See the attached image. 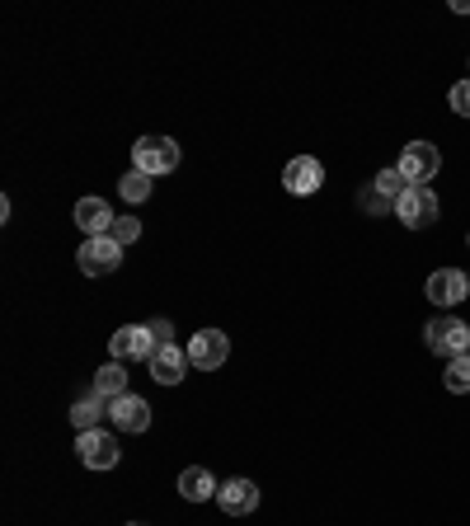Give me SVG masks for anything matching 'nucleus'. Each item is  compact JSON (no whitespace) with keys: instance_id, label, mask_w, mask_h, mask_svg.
Wrapping results in <instances>:
<instances>
[{"instance_id":"1","label":"nucleus","mask_w":470,"mask_h":526,"mask_svg":"<svg viewBox=\"0 0 470 526\" xmlns=\"http://www.w3.org/2000/svg\"><path fill=\"white\" fill-rule=\"evenodd\" d=\"M395 170L405 174V184L409 188H423V184H433L442 170V151L433 146V141H409L405 151H400V165Z\"/></svg>"},{"instance_id":"2","label":"nucleus","mask_w":470,"mask_h":526,"mask_svg":"<svg viewBox=\"0 0 470 526\" xmlns=\"http://www.w3.org/2000/svg\"><path fill=\"white\" fill-rule=\"evenodd\" d=\"M423 339H428V353L447 357V362H452V357H461V353H470V325H461V320H452V315L428 320Z\"/></svg>"},{"instance_id":"3","label":"nucleus","mask_w":470,"mask_h":526,"mask_svg":"<svg viewBox=\"0 0 470 526\" xmlns=\"http://www.w3.org/2000/svg\"><path fill=\"white\" fill-rule=\"evenodd\" d=\"M179 141H170V137H141L137 146H132V160H137V170L141 174H170V170H179Z\"/></svg>"},{"instance_id":"4","label":"nucleus","mask_w":470,"mask_h":526,"mask_svg":"<svg viewBox=\"0 0 470 526\" xmlns=\"http://www.w3.org/2000/svg\"><path fill=\"white\" fill-rule=\"evenodd\" d=\"M76 263H80V273H90V278H109V273H118V263H123V245L113 235H94V240L80 245Z\"/></svg>"},{"instance_id":"5","label":"nucleus","mask_w":470,"mask_h":526,"mask_svg":"<svg viewBox=\"0 0 470 526\" xmlns=\"http://www.w3.org/2000/svg\"><path fill=\"white\" fill-rule=\"evenodd\" d=\"M395 217H400V226H409V231L433 226V221H438V193H433V188H405L400 202H395Z\"/></svg>"},{"instance_id":"6","label":"nucleus","mask_w":470,"mask_h":526,"mask_svg":"<svg viewBox=\"0 0 470 526\" xmlns=\"http://www.w3.org/2000/svg\"><path fill=\"white\" fill-rule=\"evenodd\" d=\"M282 188L292 193V198H311L325 188V165L315 160V155H297V160H287V170H282Z\"/></svg>"},{"instance_id":"7","label":"nucleus","mask_w":470,"mask_h":526,"mask_svg":"<svg viewBox=\"0 0 470 526\" xmlns=\"http://www.w3.org/2000/svg\"><path fill=\"white\" fill-rule=\"evenodd\" d=\"M184 353H188V362H193V367H203V372H217L221 362L231 357V339H226L221 329H198V334L188 339Z\"/></svg>"},{"instance_id":"8","label":"nucleus","mask_w":470,"mask_h":526,"mask_svg":"<svg viewBox=\"0 0 470 526\" xmlns=\"http://www.w3.org/2000/svg\"><path fill=\"white\" fill-rule=\"evenodd\" d=\"M76 451H80V461L90 465V470H113V465L123 461V451H118V437L104 433V428H94V433H80V437H76Z\"/></svg>"},{"instance_id":"9","label":"nucleus","mask_w":470,"mask_h":526,"mask_svg":"<svg viewBox=\"0 0 470 526\" xmlns=\"http://www.w3.org/2000/svg\"><path fill=\"white\" fill-rule=\"evenodd\" d=\"M156 334H151V325H123L118 334L109 339V353H113V362H127V357H156Z\"/></svg>"},{"instance_id":"10","label":"nucleus","mask_w":470,"mask_h":526,"mask_svg":"<svg viewBox=\"0 0 470 526\" xmlns=\"http://www.w3.org/2000/svg\"><path fill=\"white\" fill-rule=\"evenodd\" d=\"M109 418H113V428H118V433H146V428H151V404L127 390L123 400L109 404Z\"/></svg>"},{"instance_id":"11","label":"nucleus","mask_w":470,"mask_h":526,"mask_svg":"<svg viewBox=\"0 0 470 526\" xmlns=\"http://www.w3.org/2000/svg\"><path fill=\"white\" fill-rule=\"evenodd\" d=\"M217 503L226 517H250L259 508V489H254V480H226L217 489Z\"/></svg>"},{"instance_id":"12","label":"nucleus","mask_w":470,"mask_h":526,"mask_svg":"<svg viewBox=\"0 0 470 526\" xmlns=\"http://www.w3.org/2000/svg\"><path fill=\"white\" fill-rule=\"evenodd\" d=\"M146 367H151V376H156L160 386H179L193 362H188V353H179V343H165V348H156V357Z\"/></svg>"},{"instance_id":"13","label":"nucleus","mask_w":470,"mask_h":526,"mask_svg":"<svg viewBox=\"0 0 470 526\" xmlns=\"http://www.w3.org/2000/svg\"><path fill=\"white\" fill-rule=\"evenodd\" d=\"M113 221H118V217H113V207L104 198H80L76 202V226L90 235V240H94V235H109Z\"/></svg>"},{"instance_id":"14","label":"nucleus","mask_w":470,"mask_h":526,"mask_svg":"<svg viewBox=\"0 0 470 526\" xmlns=\"http://www.w3.org/2000/svg\"><path fill=\"white\" fill-rule=\"evenodd\" d=\"M466 292H470V282L456 268H438L428 278V301H438V306H456V301H466Z\"/></svg>"},{"instance_id":"15","label":"nucleus","mask_w":470,"mask_h":526,"mask_svg":"<svg viewBox=\"0 0 470 526\" xmlns=\"http://www.w3.org/2000/svg\"><path fill=\"white\" fill-rule=\"evenodd\" d=\"M217 489L221 484L207 475L203 465H188L184 475H179V494H184L188 503H207V498H217Z\"/></svg>"},{"instance_id":"16","label":"nucleus","mask_w":470,"mask_h":526,"mask_svg":"<svg viewBox=\"0 0 470 526\" xmlns=\"http://www.w3.org/2000/svg\"><path fill=\"white\" fill-rule=\"evenodd\" d=\"M94 395L99 400H123L127 395V372H123V362H109V367H99L94 372Z\"/></svg>"},{"instance_id":"17","label":"nucleus","mask_w":470,"mask_h":526,"mask_svg":"<svg viewBox=\"0 0 470 526\" xmlns=\"http://www.w3.org/2000/svg\"><path fill=\"white\" fill-rule=\"evenodd\" d=\"M109 414V400H99V395H85V400L71 404V423H76V433H94L99 428V418Z\"/></svg>"},{"instance_id":"18","label":"nucleus","mask_w":470,"mask_h":526,"mask_svg":"<svg viewBox=\"0 0 470 526\" xmlns=\"http://www.w3.org/2000/svg\"><path fill=\"white\" fill-rule=\"evenodd\" d=\"M442 381H447V390H452V395H466V390H470V353L452 357V362H447V376H442Z\"/></svg>"},{"instance_id":"19","label":"nucleus","mask_w":470,"mask_h":526,"mask_svg":"<svg viewBox=\"0 0 470 526\" xmlns=\"http://www.w3.org/2000/svg\"><path fill=\"white\" fill-rule=\"evenodd\" d=\"M118 193H123L127 202H146V198H151V174H141V170L123 174V184H118Z\"/></svg>"},{"instance_id":"20","label":"nucleus","mask_w":470,"mask_h":526,"mask_svg":"<svg viewBox=\"0 0 470 526\" xmlns=\"http://www.w3.org/2000/svg\"><path fill=\"white\" fill-rule=\"evenodd\" d=\"M372 188H376V193H381V198H391V202H400V193H405V174H400V170H381V174H376V179H372Z\"/></svg>"},{"instance_id":"21","label":"nucleus","mask_w":470,"mask_h":526,"mask_svg":"<svg viewBox=\"0 0 470 526\" xmlns=\"http://www.w3.org/2000/svg\"><path fill=\"white\" fill-rule=\"evenodd\" d=\"M358 207H362V212H372V217H381V212H395V202L381 198L376 188H362V193H358Z\"/></svg>"},{"instance_id":"22","label":"nucleus","mask_w":470,"mask_h":526,"mask_svg":"<svg viewBox=\"0 0 470 526\" xmlns=\"http://www.w3.org/2000/svg\"><path fill=\"white\" fill-rule=\"evenodd\" d=\"M109 235L127 249V245H132V240L141 235V221H137V217H118V221H113V231H109Z\"/></svg>"},{"instance_id":"23","label":"nucleus","mask_w":470,"mask_h":526,"mask_svg":"<svg viewBox=\"0 0 470 526\" xmlns=\"http://www.w3.org/2000/svg\"><path fill=\"white\" fill-rule=\"evenodd\" d=\"M452 109L461 113V118H470V80H456L452 85Z\"/></svg>"},{"instance_id":"24","label":"nucleus","mask_w":470,"mask_h":526,"mask_svg":"<svg viewBox=\"0 0 470 526\" xmlns=\"http://www.w3.org/2000/svg\"><path fill=\"white\" fill-rule=\"evenodd\" d=\"M151 334H156V343L165 348V343L174 339V325H170V320H151Z\"/></svg>"},{"instance_id":"25","label":"nucleus","mask_w":470,"mask_h":526,"mask_svg":"<svg viewBox=\"0 0 470 526\" xmlns=\"http://www.w3.org/2000/svg\"><path fill=\"white\" fill-rule=\"evenodd\" d=\"M127 526H146V522H127Z\"/></svg>"},{"instance_id":"26","label":"nucleus","mask_w":470,"mask_h":526,"mask_svg":"<svg viewBox=\"0 0 470 526\" xmlns=\"http://www.w3.org/2000/svg\"><path fill=\"white\" fill-rule=\"evenodd\" d=\"M466 282H470V273H466Z\"/></svg>"}]
</instances>
